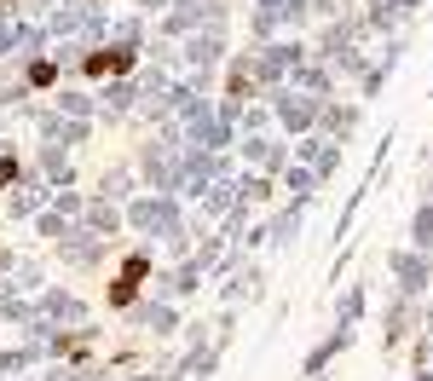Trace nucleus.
Masks as SVG:
<instances>
[{"label":"nucleus","mask_w":433,"mask_h":381,"mask_svg":"<svg viewBox=\"0 0 433 381\" xmlns=\"http://www.w3.org/2000/svg\"><path fill=\"white\" fill-rule=\"evenodd\" d=\"M139 277H144V260H133V266L122 272V284H116V295H110V301H116V306H127V301H133V284H139Z\"/></svg>","instance_id":"f257e3e1"},{"label":"nucleus","mask_w":433,"mask_h":381,"mask_svg":"<svg viewBox=\"0 0 433 381\" xmlns=\"http://www.w3.org/2000/svg\"><path fill=\"white\" fill-rule=\"evenodd\" d=\"M127 53H104V58H87V75H116V70H127Z\"/></svg>","instance_id":"f03ea898"}]
</instances>
